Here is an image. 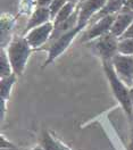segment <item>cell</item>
Returning a JSON list of instances; mask_svg holds the SVG:
<instances>
[{
	"label": "cell",
	"mask_w": 133,
	"mask_h": 150,
	"mask_svg": "<svg viewBox=\"0 0 133 150\" xmlns=\"http://www.w3.org/2000/svg\"><path fill=\"white\" fill-rule=\"evenodd\" d=\"M107 0H84L81 1L79 7V23L77 25H86L89 19L97 11L101 9L106 5Z\"/></svg>",
	"instance_id": "obj_7"
},
{
	"label": "cell",
	"mask_w": 133,
	"mask_h": 150,
	"mask_svg": "<svg viewBox=\"0 0 133 150\" xmlns=\"http://www.w3.org/2000/svg\"><path fill=\"white\" fill-rule=\"evenodd\" d=\"M74 7H75V2H71L68 1L65 4V6L62 8V10L57 14V16L55 17V22H54V26H56L58 24L63 23L64 21L71 17V15L74 13Z\"/></svg>",
	"instance_id": "obj_14"
},
{
	"label": "cell",
	"mask_w": 133,
	"mask_h": 150,
	"mask_svg": "<svg viewBox=\"0 0 133 150\" xmlns=\"http://www.w3.org/2000/svg\"><path fill=\"white\" fill-rule=\"evenodd\" d=\"M16 82V74L13 73L11 75L7 77H2L1 79V83H0V91H1V99L7 100L10 96V91L14 83Z\"/></svg>",
	"instance_id": "obj_13"
},
{
	"label": "cell",
	"mask_w": 133,
	"mask_h": 150,
	"mask_svg": "<svg viewBox=\"0 0 133 150\" xmlns=\"http://www.w3.org/2000/svg\"><path fill=\"white\" fill-rule=\"evenodd\" d=\"M50 18V11L47 7H39L38 9L34 11V14L32 15V17L30 18L29 24L25 28V32L31 31L32 28H38L40 25H43L48 23V19Z\"/></svg>",
	"instance_id": "obj_10"
},
{
	"label": "cell",
	"mask_w": 133,
	"mask_h": 150,
	"mask_svg": "<svg viewBox=\"0 0 133 150\" xmlns=\"http://www.w3.org/2000/svg\"><path fill=\"white\" fill-rule=\"evenodd\" d=\"M115 19H116V15L112 14V15H107L103 18H100L97 23H95L90 30H88L86 33L83 34V37L81 39L82 42H86L90 40H93L97 38L101 37L106 33L110 32V28L114 24Z\"/></svg>",
	"instance_id": "obj_6"
},
{
	"label": "cell",
	"mask_w": 133,
	"mask_h": 150,
	"mask_svg": "<svg viewBox=\"0 0 133 150\" xmlns=\"http://www.w3.org/2000/svg\"><path fill=\"white\" fill-rule=\"evenodd\" d=\"M52 31H54V24L48 22L43 25H40L38 28H34L29 31L26 40L29 41L30 46L32 48H38L42 46L48 39H50Z\"/></svg>",
	"instance_id": "obj_8"
},
{
	"label": "cell",
	"mask_w": 133,
	"mask_h": 150,
	"mask_svg": "<svg viewBox=\"0 0 133 150\" xmlns=\"http://www.w3.org/2000/svg\"><path fill=\"white\" fill-rule=\"evenodd\" d=\"M54 0H38L39 7H49Z\"/></svg>",
	"instance_id": "obj_20"
},
{
	"label": "cell",
	"mask_w": 133,
	"mask_h": 150,
	"mask_svg": "<svg viewBox=\"0 0 133 150\" xmlns=\"http://www.w3.org/2000/svg\"><path fill=\"white\" fill-rule=\"evenodd\" d=\"M84 26H86V25H77V26H75L72 31L67 32L66 34H64V35H62L60 38L56 39L55 41H52L51 46L49 48L48 58H47V60L45 62L43 67H46V66H48L49 64H51L60 54H63L67 49V47L71 45V42L74 40V38L79 34V32L84 28Z\"/></svg>",
	"instance_id": "obj_3"
},
{
	"label": "cell",
	"mask_w": 133,
	"mask_h": 150,
	"mask_svg": "<svg viewBox=\"0 0 133 150\" xmlns=\"http://www.w3.org/2000/svg\"><path fill=\"white\" fill-rule=\"evenodd\" d=\"M118 54L133 56V38L118 40Z\"/></svg>",
	"instance_id": "obj_16"
},
{
	"label": "cell",
	"mask_w": 133,
	"mask_h": 150,
	"mask_svg": "<svg viewBox=\"0 0 133 150\" xmlns=\"http://www.w3.org/2000/svg\"><path fill=\"white\" fill-rule=\"evenodd\" d=\"M133 23V10H130L125 8V10L121 11L115 19L114 24L110 28V32L115 37H122L125 31L131 26Z\"/></svg>",
	"instance_id": "obj_9"
},
{
	"label": "cell",
	"mask_w": 133,
	"mask_h": 150,
	"mask_svg": "<svg viewBox=\"0 0 133 150\" xmlns=\"http://www.w3.org/2000/svg\"><path fill=\"white\" fill-rule=\"evenodd\" d=\"M67 0H54L50 6H49V11H50V18L55 19L57 14L62 10V8L65 6Z\"/></svg>",
	"instance_id": "obj_17"
},
{
	"label": "cell",
	"mask_w": 133,
	"mask_h": 150,
	"mask_svg": "<svg viewBox=\"0 0 133 150\" xmlns=\"http://www.w3.org/2000/svg\"><path fill=\"white\" fill-rule=\"evenodd\" d=\"M104 69L108 80H109V83H110V86H112V90L114 92L115 97L122 105L124 110L129 115H131L133 110V103L131 100L130 90L125 86L123 81L117 75L114 66L112 64V60H104Z\"/></svg>",
	"instance_id": "obj_1"
},
{
	"label": "cell",
	"mask_w": 133,
	"mask_h": 150,
	"mask_svg": "<svg viewBox=\"0 0 133 150\" xmlns=\"http://www.w3.org/2000/svg\"><path fill=\"white\" fill-rule=\"evenodd\" d=\"M95 49L104 60H112L118 54V39L112 32L99 37L93 42Z\"/></svg>",
	"instance_id": "obj_4"
},
{
	"label": "cell",
	"mask_w": 133,
	"mask_h": 150,
	"mask_svg": "<svg viewBox=\"0 0 133 150\" xmlns=\"http://www.w3.org/2000/svg\"><path fill=\"white\" fill-rule=\"evenodd\" d=\"M67 1H71V2H76L77 0H67Z\"/></svg>",
	"instance_id": "obj_26"
},
{
	"label": "cell",
	"mask_w": 133,
	"mask_h": 150,
	"mask_svg": "<svg viewBox=\"0 0 133 150\" xmlns=\"http://www.w3.org/2000/svg\"><path fill=\"white\" fill-rule=\"evenodd\" d=\"M1 148H10V147H15L14 143H11L10 141L6 140V138L4 135H1V143H0Z\"/></svg>",
	"instance_id": "obj_18"
},
{
	"label": "cell",
	"mask_w": 133,
	"mask_h": 150,
	"mask_svg": "<svg viewBox=\"0 0 133 150\" xmlns=\"http://www.w3.org/2000/svg\"><path fill=\"white\" fill-rule=\"evenodd\" d=\"M125 2H126V0H108L104 7L99 10V14H97L95 18L100 19L105 16H107V15L115 14L116 11H118V10L123 8V6H125Z\"/></svg>",
	"instance_id": "obj_11"
},
{
	"label": "cell",
	"mask_w": 133,
	"mask_h": 150,
	"mask_svg": "<svg viewBox=\"0 0 133 150\" xmlns=\"http://www.w3.org/2000/svg\"><path fill=\"white\" fill-rule=\"evenodd\" d=\"M127 150H133V141L131 142V144L129 146V149H127Z\"/></svg>",
	"instance_id": "obj_25"
},
{
	"label": "cell",
	"mask_w": 133,
	"mask_h": 150,
	"mask_svg": "<svg viewBox=\"0 0 133 150\" xmlns=\"http://www.w3.org/2000/svg\"><path fill=\"white\" fill-rule=\"evenodd\" d=\"M31 46L26 38H18L15 39L8 47V58L13 67V72L17 75H22L28 59L31 54Z\"/></svg>",
	"instance_id": "obj_2"
},
{
	"label": "cell",
	"mask_w": 133,
	"mask_h": 150,
	"mask_svg": "<svg viewBox=\"0 0 133 150\" xmlns=\"http://www.w3.org/2000/svg\"><path fill=\"white\" fill-rule=\"evenodd\" d=\"M112 64L120 79L126 83H133V56L117 54L113 57Z\"/></svg>",
	"instance_id": "obj_5"
},
{
	"label": "cell",
	"mask_w": 133,
	"mask_h": 150,
	"mask_svg": "<svg viewBox=\"0 0 133 150\" xmlns=\"http://www.w3.org/2000/svg\"><path fill=\"white\" fill-rule=\"evenodd\" d=\"M126 38H133V23L131 24V26L125 31V33L121 37V39H126Z\"/></svg>",
	"instance_id": "obj_19"
},
{
	"label": "cell",
	"mask_w": 133,
	"mask_h": 150,
	"mask_svg": "<svg viewBox=\"0 0 133 150\" xmlns=\"http://www.w3.org/2000/svg\"><path fill=\"white\" fill-rule=\"evenodd\" d=\"M0 74H1V79L2 77H7L11 75L13 72V67L9 62V58H8V54L5 51V49L2 48L1 49V56H0Z\"/></svg>",
	"instance_id": "obj_15"
},
{
	"label": "cell",
	"mask_w": 133,
	"mask_h": 150,
	"mask_svg": "<svg viewBox=\"0 0 133 150\" xmlns=\"http://www.w3.org/2000/svg\"><path fill=\"white\" fill-rule=\"evenodd\" d=\"M130 93H131V100H132V103H133V86H132V89L130 90Z\"/></svg>",
	"instance_id": "obj_24"
},
{
	"label": "cell",
	"mask_w": 133,
	"mask_h": 150,
	"mask_svg": "<svg viewBox=\"0 0 133 150\" xmlns=\"http://www.w3.org/2000/svg\"><path fill=\"white\" fill-rule=\"evenodd\" d=\"M124 7L127 8V9H130V10H133V0H126Z\"/></svg>",
	"instance_id": "obj_21"
},
{
	"label": "cell",
	"mask_w": 133,
	"mask_h": 150,
	"mask_svg": "<svg viewBox=\"0 0 133 150\" xmlns=\"http://www.w3.org/2000/svg\"><path fill=\"white\" fill-rule=\"evenodd\" d=\"M31 150H45L43 149V147H34V148H33V149H31Z\"/></svg>",
	"instance_id": "obj_23"
},
{
	"label": "cell",
	"mask_w": 133,
	"mask_h": 150,
	"mask_svg": "<svg viewBox=\"0 0 133 150\" xmlns=\"http://www.w3.org/2000/svg\"><path fill=\"white\" fill-rule=\"evenodd\" d=\"M1 150H22V149H19L18 147H10V148H1Z\"/></svg>",
	"instance_id": "obj_22"
},
{
	"label": "cell",
	"mask_w": 133,
	"mask_h": 150,
	"mask_svg": "<svg viewBox=\"0 0 133 150\" xmlns=\"http://www.w3.org/2000/svg\"><path fill=\"white\" fill-rule=\"evenodd\" d=\"M81 1H84V0H81Z\"/></svg>",
	"instance_id": "obj_27"
},
{
	"label": "cell",
	"mask_w": 133,
	"mask_h": 150,
	"mask_svg": "<svg viewBox=\"0 0 133 150\" xmlns=\"http://www.w3.org/2000/svg\"><path fill=\"white\" fill-rule=\"evenodd\" d=\"M42 147L45 150H71L66 144L54 138V135L48 131H45L42 134Z\"/></svg>",
	"instance_id": "obj_12"
}]
</instances>
